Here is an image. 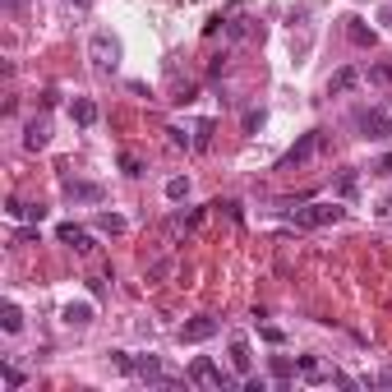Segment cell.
<instances>
[{
    "mask_svg": "<svg viewBox=\"0 0 392 392\" xmlns=\"http://www.w3.org/2000/svg\"><path fill=\"white\" fill-rule=\"evenodd\" d=\"M379 217H392V194H388V199H379Z\"/></svg>",
    "mask_w": 392,
    "mask_h": 392,
    "instance_id": "cell-27",
    "label": "cell"
},
{
    "mask_svg": "<svg viewBox=\"0 0 392 392\" xmlns=\"http://www.w3.org/2000/svg\"><path fill=\"white\" fill-rule=\"evenodd\" d=\"M97 231H111V235H120V231H125V217H115V213H102V217H97Z\"/></svg>",
    "mask_w": 392,
    "mask_h": 392,
    "instance_id": "cell-20",
    "label": "cell"
},
{
    "mask_svg": "<svg viewBox=\"0 0 392 392\" xmlns=\"http://www.w3.org/2000/svg\"><path fill=\"white\" fill-rule=\"evenodd\" d=\"M231 365L240 374H249V365H254V356H249V342L245 337H231Z\"/></svg>",
    "mask_w": 392,
    "mask_h": 392,
    "instance_id": "cell-13",
    "label": "cell"
},
{
    "mask_svg": "<svg viewBox=\"0 0 392 392\" xmlns=\"http://www.w3.org/2000/svg\"><path fill=\"white\" fill-rule=\"evenodd\" d=\"M10 5H23V0H10Z\"/></svg>",
    "mask_w": 392,
    "mask_h": 392,
    "instance_id": "cell-30",
    "label": "cell"
},
{
    "mask_svg": "<svg viewBox=\"0 0 392 392\" xmlns=\"http://www.w3.org/2000/svg\"><path fill=\"white\" fill-rule=\"evenodd\" d=\"M88 56H92V65H102V69H115L120 65V42H115L106 28L102 33H92V42H88Z\"/></svg>",
    "mask_w": 392,
    "mask_h": 392,
    "instance_id": "cell-5",
    "label": "cell"
},
{
    "mask_svg": "<svg viewBox=\"0 0 392 392\" xmlns=\"http://www.w3.org/2000/svg\"><path fill=\"white\" fill-rule=\"evenodd\" d=\"M208 139H213V120L199 125V139H194V148H208Z\"/></svg>",
    "mask_w": 392,
    "mask_h": 392,
    "instance_id": "cell-24",
    "label": "cell"
},
{
    "mask_svg": "<svg viewBox=\"0 0 392 392\" xmlns=\"http://www.w3.org/2000/svg\"><path fill=\"white\" fill-rule=\"evenodd\" d=\"M69 111H74L78 125H97V102H92V97H74V106H69Z\"/></svg>",
    "mask_w": 392,
    "mask_h": 392,
    "instance_id": "cell-15",
    "label": "cell"
},
{
    "mask_svg": "<svg viewBox=\"0 0 392 392\" xmlns=\"http://www.w3.org/2000/svg\"><path fill=\"white\" fill-rule=\"evenodd\" d=\"M74 5H88V0H74Z\"/></svg>",
    "mask_w": 392,
    "mask_h": 392,
    "instance_id": "cell-29",
    "label": "cell"
},
{
    "mask_svg": "<svg viewBox=\"0 0 392 392\" xmlns=\"http://www.w3.org/2000/svg\"><path fill=\"white\" fill-rule=\"evenodd\" d=\"M337 190H342V199H351V194L360 190V176L356 171H342V185H337Z\"/></svg>",
    "mask_w": 392,
    "mask_h": 392,
    "instance_id": "cell-22",
    "label": "cell"
},
{
    "mask_svg": "<svg viewBox=\"0 0 392 392\" xmlns=\"http://www.w3.org/2000/svg\"><path fill=\"white\" fill-rule=\"evenodd\" d=\"M46 139H51V125H46V120H28V130H23V148L37 153V148H46Z\"/></svg>",
    "mask_w": 392,
    "mask_h": 392,
    "instance_id": "cell-12",
    "label": "cell"
},
{
    "mask_svg": "<svg viewBox=\"0 0 392 392\" xmlns=\"http://www.w3.org/2000/svg\"><path fill=\"white\" fill-rule=\"evenodd\" d=\"M167 272H171V258H162V263H153V268H148V277H153V281H162Z\"/></svg>",
    "mask_w": 392,
    "mask_h": 392,
    "instance_id": "cell-26",
    "label": "cell"
},
{
    "mask_svg": "<svg viewBox=\"0 0 392 392\" xmlns=\"http://www.w3.org/2000/svg\"><path fill=\"white\" fill-rule=\"evenodd\" d=\"M263 342H268V346H281V342H286V332H281V328H263Z\"/></svg>",
    "mask_w": 392,
    "mask_h": 392,
    "instance_id": "cell-25",
    "label": "cell"
},
{
    "mask_svg": "<svg viewBox=\"0 0 392 392\" xmlns=\"http://www.w3.org/2000/svg\"><path fill=\"white\" fill-rule=\"evenodd\" d=\"M323 144H328V139H323V130H309V134H300L291 148H286V153L277 157V171H304V167L314 162V157L323 153Z\"/></svg>",
    "mask_w": 392,
    "mask_h": 392,
    "instance_id": "cell-2",
    "label": "cell"
},
{
    "mask_svg": "<svg viewBox=\"0 0 392 392\" xmlns=\"http://www.w3.org/2000/svg\"><path fill=\"white\" fill-rule=\"evenodd\" d=\"M0 328H5V332H19V328H23L19 304H0Z\"/></svg>",
    "mask_w": 392,
    "mask_h": 392,
    "instance_id": "cell-17",
    "label": "cell"
},
{
    "mask_svg": "<svg viewBox=\"0 0 392 392\" xmlns=\"http://www.w3.org/2000/svg\"><path fill=\"white\" fill-rule=\"evenodd\" d=\"M272 374H277V379H291V374H295V365H291V360H272Z\"/></svg>",
    "mask_w": 392,
    "mask_h": 392,
    "instance_id": "cell-23",
    "label": "cell"
},
{
    "mask_svg": "<svg viewBox=\"0 0 392 392\" xmlns=\"http://www.w3.org/2000/svg\"><path fill=\"white\" fill-rule=\"evenodd\" d=\"M120 171L125 176H144V162H139L134 153H120Z\"/></svg>",
    "mask_w": 392,
    "mask_h": 392,
    "instance_id": "cell-21",
    "label": "cell"
},
{
    "mask_svg": "<svg viewBox=\"0 0 392 392\" xmlns=\"http://www.w3.org/2000/svg\"><path fill=\"white\" fill-rule=\"evenodd\" d=\"M111 360L120 365L125 374H134V379H144V383H157V388H176V379L162 370V360H157V356H130V351H111Z\"/></svg>",
    "mask_w": 392,
    "mask_h": 392,
    "instance_id": "cell-1",
    "label": "cell"
},
{
    "mask_svg": "<svg viewBox=\"0 0 392 392\" xmlns=\"http://www.w3.org/2000/svg\"><path fill=\"white\" fill-rule=\"evenodd\" d=\"M185 194H190V180H185V176L167 180V199H171V203H180V199H185Z\"/></svg>",
    "mask_w": 392,
    "mask_h": 392,
    "instance_id": "cell-19",
    "label": "cell"
},
{
    "mask_svg": "<svg viewBox=\"0 0 392 392\" xmlns=\"http://www.w3.org/2000/svg\"><path fill=\"white\" fill-rule=\"evenodd\" d=\"M0 379H5V388H10V392H19L23 383H28V374H23V370H14V365H5V370H0Z\"/></svg>",
    "mask_w": 392,
    "mask_h": 392,
    "instance_id": "cell-18",
    "label": "cell"
},
{
    "mask_svg": "<svg viewBox=\"0 0 392 392\" xmlns=\"http://www.w3.org/2000/svg\"><path fill=\"white\" fill-rule=\"evenodd\" d=\"M346 37L356 46H374V28H365V19H356V14L346 19Z\"/></svg>",
    "mask_w": 392,
    "mask_h": 392,
    "instance_id": "cell-14",
    "label": "cell"
},
{
    "mask_svg": "<svg viewBox=\"0 0 392 392\" xmlns=\"http://www.w3.org/2000/svg\"><path fill=\"white\" fill-rule=\"evenodd\" d=\"M190 383H199V388H235V379H231V374H222L208 356H199L190 365Z\"/></svg>",
    "mask_w": 392,
    "mask_h": 392,
    "instance_id": "cell-6",
    "label": "cell"
},
{
    "mask_svg": "<svg viewBox=\"0 0 392 392\" xmlns=\"http://www.w3.org/2000/svg\"><path fill=\"white\" fill-rule=\"evenodd\" d=\"M180 346H194V342H208V337H217V318H208V314H199V318H190V323H180Z\"/></svg>",
    "mask_w": 392,
    "mask_h": 392,
    "instance_id": "cell-7",
    "label": "cell"
},
{
    "mask_svg": "<svg viewBox=\"0 0 392 392\" xmlns=\"http://www.w3.org/2000/svg\"><path fill=\"white\" fill-rule=\"evenodd\" d=\"M295 374H300L304 383H332V370H328V365H318L314 356H300V360H295Z\"/></svg>",
    "mask_w": 392,
    "mask_h": 392,
    "instance_id": "cell-10",
    "label": "cell"
},
{
    "mask_svg": "<svg viewBox=\"0 0 392 392\" xmlns=\"http://www.w3.org/2000/svg\"><path fill=\"white\" fill-rule=\"evenodd\" d=\"M342 217H346L342 203H309V208H295L291 222L300 226V231H318V226H332V222H342Z\"/></svg>",
    "mask_w": 392,
    "mask_h": 392,
    "instance_id": "cell-3",
    "label": "cell"
},
{
    "mask_svg": "<svg viewBox=\"0 0 392 392\" xmlns=\"http://www.w3.org/2000/svg\"><path fill=\"white\" fill-rule=\"evenodd\" d=\"M60 185H65V194H69V199H78V203H102V199H106V190H102V185H92V180L65 176Z\"/></svg>",
    "mask_w": 392,
    "mask_h": 392,
    "instance_id": "cell-9",
    "label": "cell"
},
{
    "mask_svg": "<svg viewBox=\"0 0 392 392\" xmlns=\"http://www.w3.org/2000/svg\"><path fill=\"white\" fill-rule=\"evenodd\" d=\"M360 83V69L356 65H346V69H337L332 78H328V97H342V92H351Z\"/></svg>",
    "mask_w": 392,
    "mask_h": 392,
    "instance_id": "cell-11",
    "label": "cell"
},
{
    "mask_svg": "<svg viewBox=\"0 0 392 392\" xmlns=\"http://www.w3.org/2000/svg\"><path fill=\"white\" fill-rule=\"evenodd\" d=\"M65 323L69 328H88L92 323V304H65Z\"/></svg>",
    "mask_w": 392,
    "mask_h": 392,
    "instance_id": "cell-16",
    "label": "cell"
},
{
    "mask_svg": "<svg viewBox=\"0 0 392 392\" xmlns=\"http://www.w3.org/2000/svg\"><path fill=\"white\" fill-rule=\"evenodd\" d=\"M356 130H360V139H370V144H388V139H392V111H383V106H365V111L356 115Z\"/></svg>",
    "mask_w": 392,
    "mask_h": 392,
    "instance_id": "cell-4",
    "label": "cell"
},
{
    "mask_svg": "<svg viewBox=\"0 0 392 392\" xmlns=\"http://www.w3.org/2000/svg\"><path fill=\"white\" fill-rule=\"evenodd\" d=\"M379 383H383V388H392V370H383V374H379Z\"/></svg>",
    "mask_w": 392,
    "mask_h": 392,
    "instance_id": "cell-28",
    "label": "cell"
},
{
    "mask_svg": "<svg viewBox=\"0 0 392 392\" xmlns=\"http://www.w3.org/2000/svg\"><path fill=\"white\" fill-rule=\"evenodd\" d=\"M56 235H60V245H69L74 254H92V249H97V245H92V235L83 231V226H74V222H60Z\"/></svg>",
    "mask_w": 392,
    "mask_h": 392,
    "instance_id": "cell-8",
    "label": "cell"
}]
</instances>
